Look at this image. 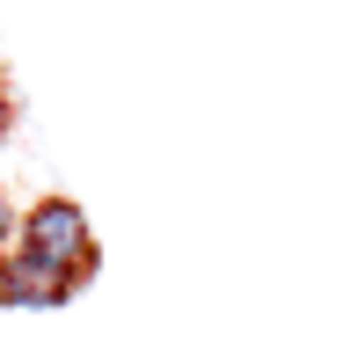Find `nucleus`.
I'll list each match as a JSON object with an SVG mask.
<instances>
[{
  "mask_svg": "<svg viewBox=\"0 0 350 364\" xmlns=\"http://www.w3.org/2000/svg\"><path fill=\"white\" fill-rule=\"evenodd\" d=\"M8 132H15V95H8V80H0V146H8Z\"/></svg>",
  "mask_w": 350,
  "mask_h": 364,
  "instance_id": "20e7f679",
  "label": "nucleus"
},
{
  "mask_svg": "<svg viewBox=\"0 0 350 364\" xmlns=\"http://www.w3.org/2000/svg\"><path fill=\"white\" fill-rule=\"evenodd\" d=\"M15 233H22V211L0 197V255H15Z\"/></svg>",
  "mask_w": 350,
  "mask_h": 364,
  "instance_id": "7ed1b4c3",
  "label": "nucleus"
},
{
  "mask_svg": "<svg viewBox=\"0 0 350 364\" xmlns=\"http://www.w3.org/2000/svg\"><path fill=\"white\" fill-rule=\"evenodd\" d=\"M73 291H80V284L58 277V269H44V262H29V255H0V306H15V314H58Z\"/></svg>",
  "mask_w": 350,
  "mask_h": 364,
  "instance_id": "f03ea898",
  "label": "nucleus"
},
{
  "mask_svg": "<svg viewBox=\"0 0 350 364\" xmlns=\"http://www.w3.org/2000/svg\"><path fill=\"white\" fill-rule=\"evenodd\" d=\"M15 255H29V262L58 269V277L88 284V277L102 269V240H95V226H88V211H80L73 197H37V204H22Z\"/></svg>",
  "mask_w": 350,
  "mask_h": 364,
  "instance_id": "f257e3e1",
  "label": "nucleus"
}]
</instances>
